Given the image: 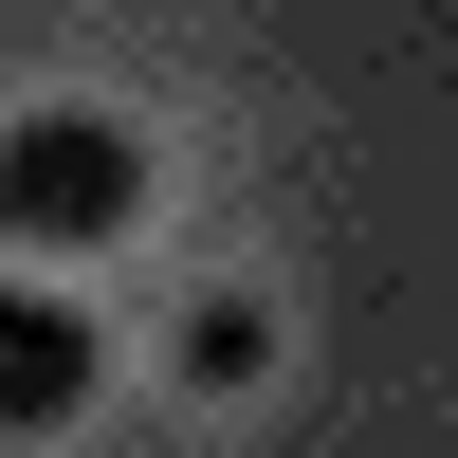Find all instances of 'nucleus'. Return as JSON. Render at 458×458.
I'll return each mask as SVG.
<instances>
[{
    "instance_id": "nucleus-3",
    "label": "nucleus",
    "mask_w": 458,
    "mask_h": 458,
    "mask_svg": "<svg viewBox=\"0 0 458 458\" xmlns=\"http://www.w3.org/2000/svg\"><path fill=\"white\" fill-rule=\"evenodd\" d=\"M276 367V312L257 293H202V330H183V386H257Z\"/></svg>"
},
{
    "instance_id": "nucleus-2",
    "label": "nucleus",
    "mask_w": 458,
    "mask_h": 458,
    "mask_svg": "<svg viewBox=\"0 0 458 458\" xmlns=\"http://www.w3.org/2000/svg\"><path fill=\"white\" fill-rule=\"evenodd\" d=\"M73 403H92V312L37 276H0V440H55Z\"/></svg>"
},
{
    "instance_id": "nucleus-1",
    "label": "nucleus",
    "mask_w": 458,
    "mask_h": 458,
    "mask_svg": "<svg viewBox=\"0 0 458 458\" xmlns=\"http://www.w3.org/2000/svg\"><path fill=\"white\" fill-rule=\"evenodd\" d=\"M147 220V147L110 110H19L0 129V239H129Z\"/></svg>"
}]
</instances>
